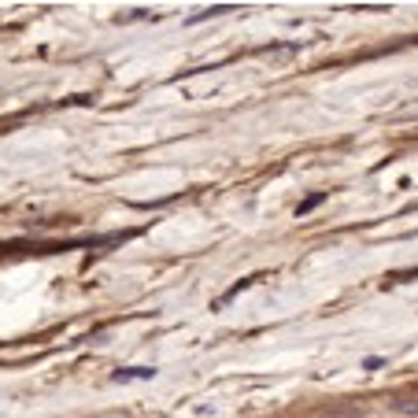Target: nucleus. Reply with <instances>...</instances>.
Wrapping results in <instances>:
<instances>
[{"instance_id": "f257e3e1", "label": "nucleus", "mask_w": 418, "mask_h": 418, "mask_svg": "<svg viewBox=\"0 0 418 418\" xmlns=\"http://www.w3.org/2000/svg\"><path fill=\"white\" fill-rule=\"evenodd\" d=\"M155 377V367H126V370H115V382H148Z\"/></svg>"}, {"instance_id": "f03ea898", "label": "nucleus", "mask_w": 418, "mask_h": 418, "mask_svg": "<svg viewBox=\"0 0 418 418\" xmlns=\"http://www.w3.org/2000/svg\"><path fill=\"white\" fill-rule=\"evenodd\" d=\"M322 200H326V193H311V197H307L304 204L296 207V215H307V211H315V207H319Z\"/></svg>"}, {"instance_id": "7ed1b4c3", "label": "nucleus", "mask_w": 418, "mask_h": 418, "mask_svg": "<svg viewBox=\"0 0 418 418\" xmlns=\"http://www.w3.org/2000/svg\"><path fill=\"white\" fill-rule=\"evenodd\" d=\"M396 411H400V414H418V400H400Z\"/></svg>"}]
</instances>
